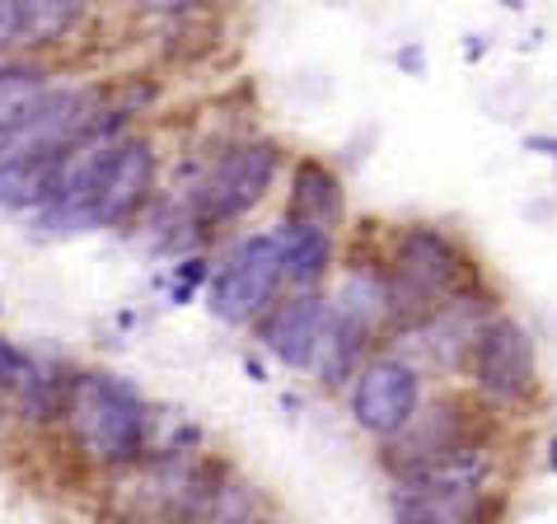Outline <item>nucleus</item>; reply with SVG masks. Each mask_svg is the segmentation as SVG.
I'll return each instance as SVG.
<instances>
[{
	"instance_id": "nucleus-1",
	"label": "nucleus",
	"mask_w": 557,
	"mask_h": 524,
	"mask_svg": "<svg viewBox=\"0 0 557 524\" xmlns=\"http://www.w3.org/2000/svg\"><path fill=\"white\" fill-rule=\"evenodd\" d=\"M66 422L75 431V445L103 469L136 464L146 454L150 408L136 398V389L103 370H85L66 384Z\"/></svg>"
},
{
	"instance_id": "nucleus-2",
	"label": "nucleus",
	"mask_w": 557,
	"mask_h": 524,
	"mask_svg": "<svg viewBox=\"0 0 557 524\" xmlns=\"http://www.w3.org/2000/svg\"><path fill=\"white\" fill-rule=\"evenodd\" d=\"M389 276L398 296V323L436 310L455 290L469 286V258L436 225H404L389 249Z\"/></svg>"
},
{
	"instance_id": "nucleus-3",
	"label": "nucleus",
	"mask_w": 557,
	"mask_h": 524,
	"mask_svg": "<svg viewBox=\"0 0 557 524\" xmlns=\"http://www.w3.org/2000/svg\"><path fill=\"white\" fill-rule=\"evenodd\" d=\"M286 290V253L282 235H249L225 253V262L211 272L207 282V304L221 323H253L258 314H268L276 296Z\"/></svg>"
},
{
	"instance_id": "nucleus-4",
	"label": "nucleus",
	"mask_w": 557,
	"mask_h": 524,
	"mask_svg": "<svg viewBox=\"0 0 557 524\" xmlns=\"http://www.w3.org/2000/svg\"><path fill=\"white\" fill-rule=\"evenodd\" d=\"M487 319H492V300L478 296L473 286H463L450 300H441L436 310L398 323V342L389 351L417 370H445V375H455V370L469 365V351Z\"/></svg>"
},
{
	"instance_id": "nucleus-5",
	"label": "nucleus",
	"mask_w": 557,
	"mask_h": 524,
	"mask_svg": "<svg viewBox=\"0 0 557 524\" xmlns=\"http://www.w3.org/2000/svg\"><path fill=\"white\" fill-rule=\"evenodd\" d=\"M276 174H282V146L268 141V136L230 146L193 188V215L202 225L239 221V215H249L272 192Z\"/></svg>"
},
{
	"instance_id": "nucleus-6",
	"label": "nucleus",
	"mask_w": 557,
	"mask_h": 524,
	"mask_svg": "<svg viewBox=\"0 0 557 524\" xmlns=\"http://www.w3.org/2000/svg\"><path fill=\"white\" fill-rule=\"evenodd\" d=\"M469 375L492 403H520L539 389V351L520 319L492 314L469 351Z\"/></svg>"
},
{
	"instance_id": "nucleus-7",
	"label": "nucleus",
	"mask_w": 557,
	"mask_h": 524,
	"mask_svg": "<svg viewBox=\"0 0 557 524\" xmlns=\"http://www.w3.org/2000/svg\"><path fill=\"white\" fill-rule=\"evenodd\" d=\"M422 408V370L408 365L404 357L384 351V357L361 361L351 379V422L375 440H389L404 431L408 417Z\"/></svg>"
},
{
	"instance_id": "nucleus-8",
	"label": "nucleus",
	"mask_w": 557,
	"mask_h": 524,
	"mask_svg": "<svg viewBox=\"0 0 557 524\" xmlns=\"http://www.w3.org/2000/svg\"><path fill=\"white\" fill-rule=\"evenodd\" d=\"M103 117L95 89H48L34 113L10 136H0V155H57L75 136H85Z\"/></svg>"
},
{
	"instance_id": "nucleus-9",
	"label": "nucleus",
	"mask_w": 557,
	"mask_h": 524,
	"mask_svg": "<svg viewBox=\"0 0 557 524\" xmlns=\"http://www.w3.org/2000/svg\"><path fill=\"white\" fill-rule=\"evenodd\" d=\"M150 188H154V146L141 141V136H122L95 197L85 202L89 229H108V225L132 221V215L150 202Z\"/></svg>"
},
{
	"instance_id": "nucleus-10",
	"label": "nucleus",
	"mask_w": 557,
	"mask_h": 524,
	"mask_svg": "<svg viewBox=\"0 0 557 524\" xmlns=\"http://www.w3.org/2000/svg\"><path fill=\"white\" fill-rule=\"evenodd\" d=\"M329 323V296L319 290H290L286 300H276L258 323V342L272 351L286 370H309L314 361V342Z\"/></svg>"
},
{
	"instance_id": "nucleus-11",
	"label": "nucleus",
	"mask_w": 557,
	"mask_h": 524,
	"mask_svg": "<svg viewBox=\"0 0 557 524\" xmlns=\"http://www.w3.org/2000/svg\"><path fill=\"white\" fill-rule=\"evenodd\" d=\"M463 436H469V422H463L459 403H431V408L422 403L408 417L404 431H394V436L384 440V469L398 477V473H408L417 464H426V459L445 454Z\"/></svg>"
},
{
	"instance_id": "nucleus-12",
	"label": "nucleus",
	"mask_w": 557,
	"mask_h": 524,
	"mask_svg": "<svg viewBox=\"0 0 557 524\" xmlns=\"http://www.w3.org/2000/svg\"><path fill=\"white\" fill-rule=\"evenodd\" d=\"M333 314L347 319L351 328H361L366 337H380L384 328L398 323V296H394V276L389 267H375V262H351L343 272V282L329 296Z\"/></svg>"
},
{
	"instance_id": "nucleus-13",
	"label": "nucleus",
	"mask_w": 557,
	"mask_h": 524,
	"mask_svg": "<svg viewBox=\"0 0 557 524\" xmlns=\"http://www.w3.org/2000/svg\"><path fill=\"white\" fill-rule=\"evenodd\" d=\"M343 215H347L343 178H337L323 160H300L296 174H290V192H286V221H300V225L337 235V229H343Z\"/></svg>"
},
{
	"instance_id": "nucleus-14",
	"label": "nucleus",
	"mask_w": 557,
	"mask_h": 524,
	"mask_svg": "<svg viewBox=\"0 0 557 524\" xmlns=\"http://www.w3.org/2000/svg\"><path fill=\"white\" fill-rule=\"evenodd\" d=\"M276 235H282L286 286L290 290H319L323 282H329L333 258H337V235L314 229V225H300V221H282Z\"/></svg>"
},
{
	"instance_id": "nucleus-15",
	"label": "nucleus",
	"mask_w": 557,
	"mask_h": 524,
	"mask_svg": "<svg viewBox=\"0 0 557 524\" xmlns=\"http://www.w3.org/2000/svg\"><path fill=\"white\" fill-rule=\"evenodd\" d=\"M389 511L394 520H408V524H463L487 511V487H445V491L394 487Z\"/></svg>"
},
{
	"instance_id": "nucleus-16",
	"label": "nucleus",
	"mask_w": 557,
	"mask_h": 524,
	"mask_svg": "<svg viewBox=\"0 0 557 524\" xmlns=\"http://www.w3.org/2000/svg\"><path fill=\"white\" fill-rule=\"evenodd\" d=\"M366 342H370V337H366L361 328H351L347 319H337L333 304H329V323H323V333H319V342H314V361H309V375H314L323 389H337V384L351 379L356 370H361Z\"/></svg>"
},
{
	"instance_id": "nucleus-17",
	"label": "nucleus",
	"mask_w": 557,
	"mask_h": 524,
	"mask_svg": "<svg viewBox=\"0 0 557 524\" xmlns=\"http://www.w3.org/2000/svg\"><path fill=\"white\" fill-rule=\"evenodd\" d=\"M52 202V155H0V207L42 211Z\"/></svg>"
},
{
	"instance_id": "nucleus-18",
	"label": "nucleus",
	"mask_w": 557,
	"mask_h": 524,
	"mask_svg": "<svg viewBox=\"0 0 557 524\" xmlns=\"http://www.w3.org/2000/svg\"><path fill=\"white\" fill-rule=\"evenodd\" d=\"M48 71L38 66H10L0 71V136H10L34 108L48 99Z\"/></svg>"
},
{
	"instance_id": "nucleus-19",
	"label": "nucleus",
	"mask_w": 557,
	"mask_h": 524,
	"mask_svg": "<svg viewBox=\"0 0 557 524\" xmlns=\"http://www.w3.org/2000/svg\"><path fill=\"white\" fill-rule=\"evenodd\" d=\"M89 10V0H20V38L24 42H57L75 20Z\"/></svg>"
},
{
	"instance_id": "nucleus-20",
	"label": "nucleus",
	"mask_w": 557,
	"mask_h": 524,
	"mask_svg": "<svg viewBox=\"0 0 557 524\" xmlns=\"http://www.w3.org/2000/svg\"><path fill=\"white\" fill-rule=\"evenodd\" d=\"M207 282H211L207 258H188V262H178V267H174V304H188V300H193Z\"/></svg>"
},
{
	"instance_id": "nucleus-21",
	"label": "nucleus",
	"mask_w": 557,
	"mask_h": 524,
	"mask_svg": "<svg viewBox=\"0 0 557 524\" xmlns=\"http://www.w3.org/2000/svg\"><path fill=\"white\" fill-rule=\"evenodd\" d=\"M20 38V0H0V52Z\"/></svg>"
},
{
	"instance_id": "nucleus-22",
	"label": "nucleus",
	"mask_w": 557,
	"mask_h": 524,
	"mask_svg": "<svg viewBox=\"0 0 557 524\" xmlns=\"http://www.w3.org/2000/svg\"><path fill=\"white\" fill-rule=\"evenodd\" d=\"M146 14H188V10H197L202 0H136Z\"/></svg>"
},
{
	"instance_id": "nucleus-23",
	"label": "nucleus",
	"mask_w": 557,
	"mask_h": 524,
	"mask_svg": "<svg viewBox=\"0 0 557 524\" xmlns=\"http://www.w3.org/2000/svg\"><path fill=\"white\" fill-rule=\"evenodd\" d=\"M524 150H530V155H544V160H557V136L534 132V136H524Z\"/></svg>"
},
{
	"instance_id": "nucleus-24",
	"label": "nucleus",
	"mask_w": 557,
	"mask_h": 524,
	"mask_svg": "<svg viewBox=\"0 0 557 524\" xmlns=\"http://www.w3.org/2000/svg\"><path fill=\"white\" fill-rule=\"evenodd\" d=\"M487 52V38H478V34H469V42H463V61H478Z\"/></svg>"
},
{
	"instance_id": "nucleus-25",
	"label": "nucleus",
	"mask_w": 557,
	"mask_h": 524,
	"mask_svg": "<svg viewBox=\"0 0 557 524\" xmlns=\"http://www.w3.org/2000/svg\"><path fill=\"white\" fill-rule=\"evenodd\" d=\"M398 66H412V71H422V48H404V52H398Z\"/></svg>"
},
{
	"instance_id": "nucleus-26",
	"label": "nucleus",
	"mask_w": 557,
	"mask_h": 524,
	"mask_svg": "<svg viewBox=\"0 0 557 524\" xmlns=\"http://www.w3.org/2000/svg\"><path fill=\"white\" fill-rule=\"evenodd\" d=\"M548 469H553V473H557V436H553V440H548Z\"/></svg>"
},
{
	"instance_id": "nucleus-27",
	"label": "nucleus",
	"mask_w": 557,
	"mask_h": 524,
	"mask_svg": "<svg viewBox=\"0 0 557 524\" xmlns=\"http://www.w3.org/2000/svg\"><path fill=\"white\" fill-rule=\"evenodd\" d=\"M502 10H524V0H502Z\"/></svg>"
}]
</instances>
